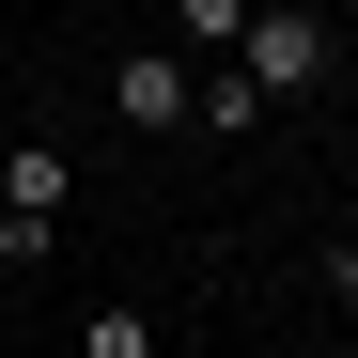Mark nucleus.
Returning a JSON list of instances; mask_svg holds the SVG:
<instances>
[{
    "mask_svg": "<svg viewBox=\"0 0 358 358\" xmlns=\"http://www.w3.org/2000/svg\"><path fill=\"white\" fill-rule=\"evenodd\" d=\"M234 63H250V94H312V78H327V16H250Z\"/></svg>",
    "mask_w": 358,
    "mask_h": 358,
    "instance_id": "f257e3e1",
    "label": "nucleus"
},
{
    "mask_svg": "<svg viewBox=\"0 0 358 358\" xmlns=\"http://www.w3.org/2000/svg\"><path fill=\"white\" fill-rule=\"evenodd\" d=\"M109 109H125V125H187V47H141V63L109 78Z\"/></svg>",
    "mask_w": 358,
    "mask_h": 358,
    "instance_id": "f03ea898",
    "label": "nucleus"
},
{
    "mask_svg": "<svg viewBox=\"0 0 358 358\" xmlns=\"http://www.w3.org/2000/svg\"><path fill=\"white\" fill-rule=\"evenodd\" d=\"M63 203H78V156H47V141L0 156V218H63Z\"/></svg>",
    "mask_w": 358,
    "mask_h": 358,
    "instance_id": "7ed1b4c3",
    "label": "nucleus"
},
{
    "mask_svg": "<svg viewBox=\"0 0 358 358\" xmlns=\"http://www.w3.org/2000/svg\"><path fill=\"white\" fill-rule=\"evenodd\" d=\"M78 358H156V312H141V296H109V312L78 327Z\"/></svg>",
    "mask_w": 358,
    "mask_h": 358,
    "instance_id": "20e7f679",
    "label": "nucleus"
},
{
    "mask_svg": "<svg viewBox=\"0 0 358 358\" xmlns=\"http://www.w3.org/2000/svg\"><path fill=\"white\" fill-rule=\"evenodd\" d=\"M250 31V0H171V47H234Z\"/></svg>",
    "mask_w": 358,
    "mask_h": 358,
    "instance_id": "39448f33",
    "label": "nucleus"
}]
</instances>
